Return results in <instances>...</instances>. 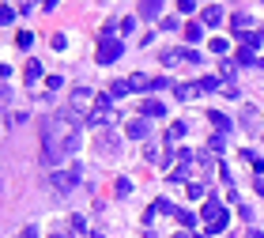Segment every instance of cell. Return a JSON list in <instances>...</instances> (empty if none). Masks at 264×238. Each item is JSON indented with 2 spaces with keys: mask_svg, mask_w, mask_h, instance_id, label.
Returning <instances> with one entry per match:
<instances>
[{
  "mask_svg": "<svg viewBox=\"0 0 264 238\" xmlns=\"http://www.w3.org/2000/svg\"><path fill=\"white\" fill-rule=\"evenodd\" d=\"M223 148H227V140H223V136H212V152L223 155Z\"/></svg>",
  "mask_w": 264,
  "mask_h": 238,
  "instance_id": "obj_22",
  "label": "cell"
},
{
  "mask_svg": "<svg viewBox=\"0 0 264 238\" xmlns=\"http://www.w3.org/2000/svg\"><path fill=\"white\" fill-rule=\"evenodd\" d=\"M219 68H223V72H227V76H234V68H238V64H234V60H227V57H223V60H219Z\"/></svg>",
  "mask_w": 264,
  "mask_h": 238,
  "instance_id": "obj_24",
  "label": "cell"
},
{
  "mask_svg": "<svg viewBox=\"0 0 264 238\" xmlns=\"http://www.w3.org/2000/svg\"><path fill=\"white\" fill-rule=\"evenodd\" d=\"M185 60V50H162V64H181Z\"/></svg>",
  "mask_w": 264,
  "mask_h": 238,
  "instance_id": "obj_13",
  "label": "cell"
},
{
  "mask_svg": "<svg viewBox=\"0 0 264 238\" xmlns=\"http://www.w3.org/2000/svg\"><path fill=\"white\" fill-rule=\"evenodd\" d=\"M159 12H162V4H159V0H144V4H140V16H147V19H155Z\"/></svg>",
  "mask_w": 264,
  "mask_h": 238,
  "instance_id": "obj_12",
  "label": "cell"
},
{
  "mask_svg": "<svg viewBox=\"0 0 264 238\" xmlns=\"http://www.w3.org/2000/svg\"><path fill=\"white\" fill-rule=\"evenodd\" d=\"M11 19H15V8H8V4H4V8H0V23H11Z\"/></svg>",
  "mask_w": 264,
  "mask_h": 238,
  "instance_id": "obj_21",
  "label": "cell"
},
{
  "mask_svg": "<svg viewBox=\"0 0 264 238\" xmlns=\"http://www.w3.org/2000/svg\"><path fill=\"white\" fill-rule=\"evenodd\" d=\"M4 102H8V87L0 84V106H4Z\"/></svg>",
  "mask_w": 264,
  "mask_h": 238,
  "instance_id": "obj_27",
  "label": "cell"
},
{
  "mask_svg": "<svg viewBox=\"0 0 264 238\" xmlns=\"http://www.w3.org/2000/svg\"><path fill=\"white\" fill-rule=\"evenodd\" d=\"M83 106H94V94L87 91V87H76V91H72V110H83Z\"/></svg>",
  "mask_w": 264,
  "mask_h": 238,
  "instance_id": "obj_4",
  "label": "cell"
},
{
  "mask_svg": "<svg viewBox=\"0 0 264 238\" xmlns=\"http://www.w3.org/2000/svg\"><path fill=\"white\" fill-rule=\"evenodd\" d=\"M30 42H34V38H30V30H19V34H15V46H19V50H30Z\"/></svg>",
  "mask_w": 264,
  "mask_h": 238,
  "instance_id": "obj_15",
  "label": "cell"
},
{
  "mask_svg": "<svg viewBox=\"0 0 264 238\" xmlns=\"http://www.w3.org/2000/svg\"><path fill=\"white\" fill-rule=\"evenodd\" d=\"M200 34H204L200 23H185V38H189V42H200Z\"/></svg>",
  "mask_w": 264,
  "mask_h": 238,
  "instance_id": "obj_14",
  "label": "cell"
},
{
  "mask_svg": "<svg viewBox=\"0 0 264 238\" xmlns=\"http://www.w3.org/2000/svg\"><path fill=\"white\" fill-rule=\"evenodd\" d=\"M249 23H253V19H249L246 12H234V19H230V26H234L238 34H249Z\"/></svg>",
  "mask_w": 264,
  "mask_h": 238,
  "instance_id": "obj_10",
  "label": "cell"
},
{
  "mask_svg": "<svg viewBox=\"0 0 264 238\" xmlns=\"http://www.w3.org/2000/svg\"><path fill=\"white\" fill-rule=\"evenodd\" d=\"M121 53H125V46H121L117 38H102V42H98V53H94V57H98V64H113V60H117Z\"/></svg>",
  "mask_w": 264,
  "mask_h": 238,
  "instance_id": "obj_2",
  "label": "cell"
},
{
  "mask_svg": "<svg viewBox=\"0 0 264 238\" xmlns=\"http://www.w3.org/2000/svg\"><path fill=\"white\" fill-rule=\"evenodd\" d=\"M189 166H193V155H189V152H181V162L174 166V174H170V178H174V182H185V178H189Z\"/></svg>",
  "mask_w": 264,
  "mask_h": 238,
  "instance_id": "obj_6",
  "label": "cell"
},
{
  "mask_svg": "<svg viewBox=\"0 0 264 238\" xmlns=\"http://www.w3.org/2000/svg\"><path fill=\"white\" fill-rule=\"evenodd\" d=\"M23 238H38V227H26V230H23Z\"/></svg>",
  "mask_w": 264,
  "mask_h": 238,
  "instance_id": "obj_26",
  "label": "cell"
},
{
  "mask_svg": "<svg viewBox=\"0 0 264 238\" xmlns=\"http://www.w3.org/2000/svg\"><path fill=\"white\" fill-rule=\"evenodd\" d=\"M53 186H57V189H76V186H79V170L72 166V170H60V174H53Z\"/></svg>",
  "mask_w": 264,
  "mask_h": 238,
  "instance_id": "obj_3",
  "label": "cell"
},
{
  "mask_svg": "<svg viewBox=\"0 0 264 238\" xmlns=\"http://www.w3.org/2000/svg\"><path fill=\"white\" fill-rule=\"evenodd\" d=\"M212 53H219V60L227 57V38H212Z\"/></svg>",
  "mask_w": 264,
  "mask_h": 238,
  "instance_id": "obj_17",
  "label": "cell"
},
{
  "mask_svg": "<svg viewBox=\"0 0 264 238\" xmlns=\"http://www.w3.org/2000/svg\"><path fill=\"white\" fill-rule=\"evenodd\" d=\"M125 132L132 136V140H144V136H147V118H140V121H128V125H125Z\"/></svg>",
  "mask_w": 264,
  "mask_h": 238,
  "instance_id": "obj_8",
  "label": "cell"
},
{
  "mask_svg": "<svg viewBox=\"0 0 264 238\" xmlns=\"http://www.w3.org/2000/svg\"><path fill=\"white\" fill-rule=\"evenodd\" d=\"M53 238H72V234H53Z\"/></svg>",
  "mask_w": 264,
  "mask_h": 238,
  "instance_id": "obj_29",
  "label": "cell"
},
{
  "mask_svg": "<svg viewBox=\"0 0 264 238\" xmlns=\"http://www.w3.org/2000/svg\"><path fill=\"white\" fill-rule=\"evenodd\" d=\"M79 148V132L76 125H72L64 114H49V118H42V162H60L64 155H72Z\"/></svg>",
  "mask_w": 264,
  "mask_h": 238,
  "instance_id": "obj_1",
  "label": "cell"
},
{
  "mask_svg": "<svg viewBox=\"0 0 264 238\" xmlns=\"http://www.w3.org/2000/svg\"><path fill=\"white\" fill-rule=\"evenodd\" d=\"M166 136H170V140H181V136H185V125H181V121H174V125H170V132H166Z\"/></svg>",
  "mask_w": 264,
  "mask_h": 238,
  "instance_id": "obj_20",
  "label": "cell"
},
{
  "mask_svg": "<svg viewBox=\"0 0 264 238\" xmlns=\"http://www.w3.org/2000/svg\"><path fill=\"white\" fill-rule=\"evenodd\" d=\"M140 114H144V118H162V114H166V106H162V102H155V98H147L144 106H140Z\"/></svg>",
  "mask_w": 264,
  "mask_h": 238,
  "instance_id": "obj_9",
  "label": "cell"
},
{
  "mask_svg": "<svg viewBox=\"0 0 264 238\" xmlns=\"http://www.w3.org/2000/svg\"><path fill=\"white\" fill-rule=\"evenodd\" d=\"M249 238H264V234H261V230H249Z\"/></svg>",
  "mask_w": 264,
  "mask_h": 238,
  "instance_id": "obj_28",
  "label": "cell"
},
{
  "mask_svg": "<svg viewBox=\"0 0 264 238\" xmlns=\"http://www.w3.org/2000/svg\"><path fill=\"white\" fill-rule=\"evenodd\" d=\"M196 91H200V87H174V94H178L181 102H189V98H193Z\"/></svg>",
  "mask_w": 264,
  "mask_h": 238,
  "instance_id": "obj_16",
  "label": "cell"
},
{
  "mask_svg": "<svg viewBox=\"0 0 264 238\" xmlns=\"http://www.w3.org/2000/svg\"><path fill=\"white\" fill-rule=\"evenodd\" d=\"M178 220L185 223V227H193V223H196V216H193V212H178Z\"/></svg>",
  "mask_w": 264,
  "mask_h": 238,
  "instance_id": "obj_25",
  "label": "cell"
},
{
  "mask_svg": "<svg viewBox=\"0 0 264 238\" xmlns=\"http://www.w3.org/2000/svg\"><path fill=\"white\" fill-rule=\"evenodd\" d=\"M212 125H215V128H219V132H227V128H230V121H227V118H223V114H212Z\"/></svg>",
  "mask_w": 264,
  "mask_h": 238,
  "instance_id": "obj_19",
  "label": "cell"
},
{
  "mask_svg": "<svg viewBox=\"0 0 264 238\" xmlns=\"http://www.w3.org/2000/svg\"><path fill=\"white\" fill-rule=\"evenodd\" d=\"M178 8L185 12V16H193V12H196V4H193V0H178Z\"/></svg>",
  "mask_w": 264,
  "mask_h": 238,
  "instance_id": "obj_23",
  "label": "cell"
},
{
  "mask_svg": "<svg viewBox=\"0 0 264 238\" xmlns=\"http://www.w3.org/2000/svg\"><path fill=\"white\" fill-rule=\"evenodd\" d=\"M200 91H219V80H215V76H204V80H200Z\"/></svg>",
  "mask_w": 264,
  "mask_h": 238,
  "instance_id": "obj_18",
  "label": "cell"
},
{
  "mask_svg": "<svg viewBox=\"0 0 264 238\" xmlns=\"http://www.w3.org/2000/svg\"><path fill=\"white\" fill-rule=\"evenodd\" d=\"M38 76H42V64H38V60H26L23 80H26V84H38Z\"/></svg>",
  "mask_w": 264,
  "mask_h": 238,
  "instance_id": "obj_11",
  "label": "cell"
},
{
  "mask_svg": "<svg viewBox=\"0 0 264 238\" xmlns=\"http://www.w3.org/2000/svg\"><path fill=\"white\" fill-rule=\"evenodd\" d=\"M174 238H185V234H174Z\"/></svg>",
  "mask_w": 264,
  "mask_h": 238,
  "instance_id": "obj_30",
  "label": "cell"
},
{
  "mask_svg": "<svg viewBox=\"0 0 264 238\" xmlns=\"http://www.w3.org/2000/svg\"><path fill=\"white\" fill-rule=\"evenodd\" d=\"M200 23H204V26H219V23H223V8H219V4H208Z\"/></svg>",
  "mask_w": 264,
  "mask_h": 238,
  "instance_id": "obj_7",
  "label": "cell"
},
{
  "mask_svg": "<svg viewBox=\"0 0 264 238\" xmlns=\"http://www.w3.org/2000/svg\"><path fill=\"white\" fill-rule=\"evenodd\" d=\"M125 84H128V91H151V84H155V80H147L144 72H132V76L125 80Z\"/></svg>",
  "mask_w": 264,
  "mask_h": 238,
  "instance_id": "obj_5",
  "label": "cell"
}]
</instances>
